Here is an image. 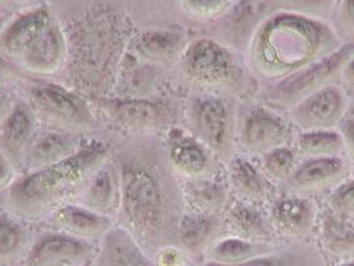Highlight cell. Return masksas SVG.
<instances>
[{
	"instance_id": "cell-31",
	"label": "cell",
	"mask_w": 354,
	"mask_h": 266,
	"mask_svg": "<svg viewBox=\"0 0 354 266\" xmlns=\"http://www.w3.org/2000/svg\"><path fill=\"white\" fill-rule=\"evenodd\" d=\"M296 152L308 159L345 158V142L339 131L301 132L296 137Z\"/></svg>"
},
{
	"instance_id": "cell-5",
	"label": "cell",
	"mask_w": 354,
	"mask_h": 266,
	"mask_svg": "<svg viewBox=\"0 0 354 266\" xmlns=\"http://www.w3.org/2000/svg\"><path fill=\"white\" fill-rule=\"evenodd\" d=\"M26 102L36 119L47 129L72 135L88 133L96 129L95 109L75 91L63 86L41 83L27 88Z\"/></svg>"
},
{
	"instance_id": "cell-21",
	"label": "cell",
	"mask_w": 354,
	"mask_h": 266,
	"mask_svg": "<svg viewBox=\"0 0 354 266\" xmlns=\"http://www.w3.org/2000/svg\"><path fill=\"white\" fill-rule=\"evenodd\" d=\"M82 146L77 135L53 129L39 132L35 142L19 165L18 176L32 173L70 159Z\"/></svg>"
},
{
	"instance_id": "cell-37",
	"label": "cell",
	"mask_w": 354,
	"mask_h": 266,
	"mask_svg": "<svg viewBox=\"0 0 354 266\" xmlns=\"http://www.w3.org/2000/svg\"><path fill=\"white\" fill-rule=\"evenodd\" d=\"M339 132L345 142V159L354 167V117H345L339 124Z\"/></svg>"
},
{
	"instance_id": "cell-11",
	"label": "cell",
	"mask_w": 354,
	"mask_h": 266,
	"mask_svg": "<svg viewBox=\"0 0 354 266\" xmlns=\"http://www.w3.org/2000/svg\"><path fill=\"white\" fill-rule=\"evenodd\" d=\"M164 148L171 167L183 181L217 178L221 161L189 131L169 129Z\"/></svg>"
},
{
	"instance_id": "cell-3",
	"label": "cell",
	"mask_w": 354,
	"mask_h": 266,
	"mask_svg": "<svg viewBox=\"0 0 354 266\" xmlns=\"http://www.w3.org/2000/svg\"><path fill=\"white\" fill-rule=\"evenodd\" d=\"M111 156V146L95 140L70 159L18 176L6 191V211L23 221L48 220L56 209L76 201L89 178Z\"/></svg>"
},
{
	"instance_id": "cell-17",
	"label": "cell",
	"mask_w": 354,
	"mask_h": 266,
	"mask_svg": "<svg viewBox=\"0 0 354 266\" xmlns=\"http://www.w3.org/2000/svg\"><path fill=\"white\" fill-rule=\"evenodd\" d=\"M224 234L228 233L223 216L187 211L178 224L176 247L184 250L194 264H200L208 248Z\"/></svg>"
},
{
	"instance_id": "cell-22",
	"label": "cell",
	"mask_w": 354,
	"mask_h": 266,
	"mask_svg": "<svg viewBox=\"0 0 354 266\" xmlns=\"http://www.w3.org/2000/svg\"><path fill=\"white\" fill-rule=\"evenodd\" d=\"M75 202L92 212L116 218L120 204V181L112 158L92 175Z\"/></svg>"
},
{
	"instance_id": "cell-41",
	"label": "cell",
	"mask_w": 354,
	"mask_h": 266,
	"mask_svg": "<svg viewBox=\"0 0 354 266\" xmlns=\"http://www.w3.org/2000/svg\"><path fill=\"white\" fill-rule=\"evenodd\" d=\"M15 68V64L8 61L7 59H4L1 55H0V79L1 77H6L7 75H12Z\"/></svg>"
},
{
	"instance_id": "cell-35",
	"label": "cell",
	"mask_w": 354,
	"mask_h": 266,
	"mask_svg": "<svg viewBox=\"0 0 354 266\" xmlns=\"http://www.w3.org/2000/svg\"><path fill=\"white\" fill-rule=\"evenodd\" d=\"M333 214L345 221L354 220V181L342 182L333 189L330 196Z\"/></svg>"
},
{
	"instance_id": "cell-6",
	"label": "cell",
	"mask_w": 354,
	"mask_h": 266,
	"mask_svg": "<svg viewBox=\"0 0 354 266\" xmlns=\"http://www.w3.org/2000/svg\"><path fill=\"white\" fill-rule=\"evenodd\" d=\"M353 55L354 44H344L309 67L270 84L263 92V104L279 113L280 111L288 112L316 91L335 84L333 79L341 77L342 70Z\"/></svg>"
},
{
	"instance_id": "cell-36",
	"label": "cell",
	"mask_w": 354,
	"mask_h": 266,
	"mask_svg": "<svg viewBox=\"0 0 354 266\" xmlns=\"http://www.w3.org/2000/svg\"><path fill=\"white\" fill-rule=\"evenodd\" d=\"M156 266H194L189 256L175 245L160 249L152 258Z\"/></svg>"
},
{
	"instance_id": "cell-19",
	"label": "cell",
	"mask_w": 354,
	"mask_h": 266,
	"mask_svg": "<svg viewBox=\"0 0 354 266\" xmlns=\"http://www.w3.org/2000/svg\"><path fill=\"white\" fill-rule=\"evenodd\" d=\"M48 221L55 231L92 244L102 241L106 233L116 225L113 218L92 212L76 202L56 209L48 217Z\"/></svg>"
},
{
	"instance_id": "cell-38",
	"label": "cell",
	"mask_w": 354,
	"mask_h": 266,
	"mask_svg": "<svg viewBox=\"0 0 354 266\" xmlns=\"http://www.w3.org/2000/svg\"><path fill=\"white\" fill-rule=\"evenodd\" d=\"M18 178V171L8 158L0 151V193L6 192Z\"/></svg>"
},
{
	"instance_id": "cell-42",
	"label": "cell",
	"mask_w": 354,
	"mask_h": 266,
	"mask_svg": "<svg viewBox=\"0 0 354 266\" xmlns=\"http://www.w3.org/2000/svg\"><path fill=\"white\" fill-rule=\"evenodd\" d=\"M348 111H351V112H348L349 117H354V100L352 103H349V109Z\"/></svg>"
},
{
	"instance_id": "cell-24",
	"label": "cell",
	"mask_w": 354,
	"mask_h": 266,
	"mask_svg": "<svg viewBox=\"0 0 354 266\" xmlns=\"http://www.w3.org/2000/svg\"><path fill=\"white\" fill-rule=\"evenodd\" d=\"M319 248L329 266L354 263V224L326 213L321 218Z\"/></svg>"
},
{
	"instance_id": "cell-40",
	"label": "cell",
	"mask_w": 354,
	"mask_h": 266,
	"mask_svg": "<svg viewBox=\"0 0 354 266\" xmlns=\"http://www.w3.org/2000/svg\"><path fill=\"white\" fill-rule=\"evenodd\" d=\"M341 79L348 88L354 89V55L353 57L346 63L345 68L342 70Z\"/></svg>"
},
{
	"instance_id": "cell-28",
	"label": "cell",
	"mask_w": 354,
	"mask_h": 266,
	"mask_svg": "<svg viewBox=\"0 0 354 266\" xmlns=\"http://www.w3.org/2000/svg\"><path fill=\"white\" fill-rule=\"evenodd\" d=\"M187 46L185 36L171 30H149L135 39V53L155 64L178 61Z\"/></svg>"
},
{
	"instance_id": "cell-39",
	"label": "cell",
	"mask_w": 354,
	"mask_h": 266,
	"mask_svg": "<svg viewBox=\"0 0 354 266\" xmlns=\"http://www.w3.org/2000/svg\"><path fill=\"white\" fill-rule=\"evenodd\" d=\"M18 100L12 95V92L4 86L0 84V125L6 120V117L10 115L12 108Z\"/></svg>"
},
{
	"instance_id": "cell-29",
	"label": "cell",
	"mask_w": 354,
	"mask_h": 266,
	"mask_svg": "<svg viewBox=\"0 0 354 266\" xmlns=\"http://www.w3.org/2000/svg\"><path fill=\"white\" fill-rule=\"evenodd\" d=\"M183 192L189 211L221 216L230 205L228 184L216 178L183 181Z\"/></svg>"
},
{
	"instance_id": "cell-33",
	"label": "cell",
	"mask_w": 354,
	"mask_h": 266,
	"mask_svg": "<svg viewBox=\"0 0 354 266\" xmlns=\"http://www.w3.org/2000/svg\"><path fill=\"white\" fill-rule=\"evenodd\" d=\"M330 17V27L345 44H354V1H341Z\"/></svg>"
},
{
	"instance_id": "cell-16",
	"label": "cell",
	"mask_w": 354,
	"mask_h": 266,
	"mask_svg": "<svg viewBox=\"0 0 354 266\" xmlns=\"http://www.w3.org/2000/svg\"><path fill=\"white\" fill-rule=\"evenodd\" d=\"M53 20V12L47 6H36L21 11L0 31V55L15 64Z\"/></svg>"
},
{
	"instance_id": "cell-25",
	"label": "cell",
	"mask_w": 354,
	"mask_h": 266,
	"mask_svg": "<svg viewBox=\"0 0 354 266\" xmlns=\"http://www.w3.org/2000/svg\"><path fill=\"white\" fill-rule=\"evenodd\" d=\"M281 243H254L232 234H224L217 238L205 251L200 264L237 265L261 257L277 248Z\"/></svg>"
},
{
	"instance_id": "cell-12",
	"label": "cell",
	"mask_w": 354,
	"mask_h": 266,
	"mask_svg": "<svg viewBox=\"0 0 354 266\" xmlns=\"http://www.w3.org/2000/svg\"><path fill=\"white\" fill-rule=\"evenodd\" d=\"M319 216V205L312 197L285 193L272 201L268 214L277 238L285 243L309 241Z\"/></svg>"
},
{
	"instance_id": "cell-30",
	"label": "cell",
	"mask_w": 354,
	"mask_h": 266,
	"mask_svg": "<svg viewBox=\"0 0 354 266\" xmlns=\"http://www.w3.org/2000/svg\"><path fill=\"white\" fill-rule=\"evenodd\" d=\"M30 244V231L26 221L12 213L0 211V266L15 264L26 257Z\"/></svg>"
},
{
	"instance_id": "cell-9",
	"label": "cell",
	"mask_w": 354,
	"mask_h": 266,
	"mask_svg": "<svg viewBox=\"0 0 354 266\" xmlns=\"http://www.w3.org/2000/svg\"><path fill=\"white\" fill-rule=\"evenodd\" d=\"M290 136V123L264 104L247 106L236 123V145L239 142L244 156H264L276 148L286 146Z\"/></svg>"
},
{
	"instance_id": "cell-18",
	"label": "cell",
	"mask_w": 354,
	"mask_h": 266,
	"mask_svg": "<svg viewBox=\"0 0 354 266\" xmlns=\"http://www.w3.org/2000/svg\"><path fill=\"white\" fill-rule=\"evenodd\" d=\"M39 125L31 106L20 100L0 125V151L14 164L17 171L39 135Z\"/></svg>"
},
{
	"instance_id": "cell-43",
	"label": "cell",
	"mask_w": 354,
	"mask_h": 266,
	"mask_svg": "<svg viewBox=\"0 0 354 266\" xmlns=\"http://www.w3.org/2000/svg\"><path fill=\"white\" fill-rule=\"evenodd\" d=\"M333 266H354V263H342V264H337Z\"/></svg>"
},
{
	"instance_id": "cell-1",
	"label": "cell",
	"mask_w": 354,
	"mask_h": 266,
	"mask_svg": "<svg viewBox=\"0 0 354 266\" xmlns=\"http://www.w3.org/2000/svg\"><path fill=\"white\" fill-rule=\"evenodd\" d=\"M111 158L120 181L116 225L128 231L149 258L160 249L176 247L187 204L181 178L171 167L164 145L147 139Z\"/></svg>"
},
{
	"instance_id": "cell-15",
	"label": "cell",
	"mask_w": 354,
	"mask_h": 266,
	"mask_svg": "<svg viewBox=\"0 0 354 266\" xmlns=\"http://www.w3.org/2000/svg\"><path fill=\"white\" fill-rule=\"evenodd\" d=\"M68 50L67 35L55 19L44 34L19 57L17 64L30 75L48 77L64 68Z\"/></svg>"
},
{
	"instance_id": "cell-8",
	"label": "cell",
	"mask_w": 354,
	"mask_h": 266,
	"mask_svg": "<svg viewBox=\"0 0 354 266\" xmlns=\"http://www.w3.org/2000/svg\"><path fill=\"white\" fill-rule=\"evenodd\" d=\"M97 102L100 113L116 128L132 136L149 139L174 128V109L162 102L148 99H102Z\"/></svg>"
},
{
	"instance_id": "cell-23",
	"label": "cell",
	"mask_w": 354,
	"mask_h": 266,
	"mask_svg": "<svg viewBox=\"0 0 354 266\" xmlns=\"http://www.w3.org/2000/svg\"><path fill=\"white\" fill-rule=\"evenodd\" d=\"M224 222L227 233L254 241V243H281L270 224L269 217L266 216L260 207L244 201L232 202L224 213Z\"/></svg>"
},
{
	"instance_id": "cell-20",
	"label": "cell",
	"mask_w": 354,
	"mask_h": 266,
	"mask_svg": "<svg viewBox=\"0 0 354 266\" xmlns=\"http://www.w3.org/2000/svg\"><path fill=\"white\" fill-rule=\"evenodd\" d=\"M227 184L237 200L263 207L273 201V184L260 167L244 155H233L227 161Z\"/></svg>"
},
{
	"instance_id": "cell-7",
	"label": "cell",
	"mask_w": 354,
	"mask_h": 266,
	"mask_svg": "<svg viewBox=\"0 0 354 266\" xmlns=\"http://www.w3.org/2000/svg\"><path fill=\"white\" fill-rule=\"evenodd\" d=\"M187 120L189 132L221 162L233 156L230 152L236 124L228 99L207 93L196 95L188 103Z\"/></svg>"
},
{
	"instance_id": "cell-4",
	"label": "cell",
	"mask_w": 354,
	"mask_h": 266,
	"mask_svg": "<svg viewBox=\"0 0 354 266\" xmlns=\"http://www.w3.org/2000/svg\"><path fill=\"white\" fill-rule=\"evenodd\" d=\"M177 63L184 79L200 93L230 99L248 89L247 67L228 46L213 37L188 43Z\"/></svg>"
},
{
	"instance_id": "cell-26",
	"label": "cell",
	"mask_w": 354,
	"mask_h": 266,
	"mask_svg": "<svg viewBox=\"0 0 354 266\" xmlns=\"http://www.w3.org/2000/svg\"><path fill=\"white\" fill-rule=\"evenodd\" d=\"M97 266H156L135 238L119 225H115L102 240Z\"/></svg>"
},
{
	"instance_id": "cell-14",
	"label": "cell",
	"mask_w": 354,
	"mask_h": 266,
	"mask_svg": "<svg viewBox=\"0 0 354 266\" xmlns=\"http://www.w3.org/2000/svg\"><path fill=\"white\" fill-rule=\"evenodd\" d=\"M93 254L92 243L53 231L34 241L24 257V266H84Z\"/></svg>"
},
{
	"instance_id": "cell-2",
	"label": "cell",
	"mask_w": 354,
	"mask_h": 266,
	"mask_svg": "<svg viewBox=\"0 0 354 266\" xmlns=\"http://www.w3.org/2000/svg\"><path fill=\"white\" fill-rule=\"evenodd\" d=\"M341 46L332 27L321 19L279 11L261 20L250 34L245 67L254 77L274 84Z\"/></svg>"
},
{
	"instance_id": "cell-13",
	"label": "cell",
	"mask_w": 354,
	"mask_h": 266,
	"mask_svg": "<svg viewBox=\"0 0 354 266\" xmlns=\"http://www.w3.org/2000/svg\"><path fill=\"white\" fill-rule=\"evenodd\" d=\"M349 162L345 158L309 159L297 165L292 175L280 185L285 195L309 196L335 189L349 173Z\"/></svg>"
},
{
	"instance_id": "cell-27",
	"label": "cell",
	"mask_w": 354,
	"mask_h": 266,
	"mask_svg": "<svg viewBox=\"0 0 354 266\" xmlns=\"http://www.w3.org/2000/svg\"><path fill=\"white\" fill-rule=\"evenodd\" d=\"M194 266H329L317 243H281L273 251L237 265L195 264Z\"/></svg>"
},
{
	"instance_id": "cell-10",
	"label": "cell",
	"mask_w": 354,
	"mask_h": 266,
	"mask_svg": "<svg viewBox=\"0 0 354 266\" xmlns=\"http://www.w3.org/2000/svg\"><path fill=\"white\" fill-rule=\"evenodd\" d=\"M349 102L345 91L330 84L305 97L288 111V122L301 132L333 131L346 117Z\"/></svg>"
},
{
	"instance_id": "cell-32",
	"label": "cell",
	"mask_w": 354,
	"mask_h": 266,
	"mask_svg": "<svg viewBox=\"0 0 354 266\" xmlns=\"http://www.w3.org/2000/svg\"><path fill=\"white\" fill-rule=\"evenodd\" d=\"M296 151L288 145L276 148L261 156V171L272 184H283L296 169Z\"/></svg>"
},
{
	"instance_id": "cell-34",
	"label": "cell",
	"mask_w": 354,
	"mask_h": 266,
	"mask_svg": "<svg viewBox=\"0 0 354 266\" xmlns=\"http://www.w3.org/2000/svg\"><path fill=\"white\" fill-rule=\"evenodd\" d=\"M184 14L195 20H211V19L225 17L230 8V1H181Z\"/></svg>"
}]
</instances>
